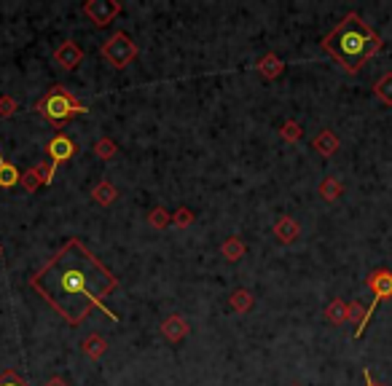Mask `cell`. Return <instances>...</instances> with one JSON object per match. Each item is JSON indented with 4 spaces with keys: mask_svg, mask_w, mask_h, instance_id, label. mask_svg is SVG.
<instances>
[{
    "mask_svg": "<svg viewBox=\"0 0 392 386\" xmlns=\"http://www.w3.org/2000/svg\"><path fill=\"white\" fill-rule=\"evenodd\" d=\"M30 287L70 327L86 322L94 308L119 322V314L105 306V298L119 290V279L78 236L67 239L54 258H49L30 277Z\"/></svg>",
    "mask_w": 392,
    "mask_h": 386,
    "instance_id": "cell-1",
    "label": "cell"
},
{
    "mask_svg": "<svg viewBox=\"0 0 392 386\" xmlns=\"http://www.w3.org/2000/svg\"><path fill=\"white\" fill-rule=\"evenodd\" d=\"M382 46H384L382 35L373 30L368 21H363V17L357 11H350L323 38V49L341 64L344 73H352V76L360 73L363 64L371 60L373 54L382 51Z\"/></svg>",
    "mask_w": 392,
    "mask_h": 386,
    "instance_id": "cell-2",
    "label": "cell"
},
{
    "mask_svg": "<svg viewBox=\"0 0 392 386\" xmlns=\"http://www.w3.org/2000/svg\"><path fill=\"white\" fill-rule=\"evenodd\" d=\"M35 113L43 116L54 129H62L65 123L73 121L76 116H86L89 107H86L73 91H67L65 86L57 83V86H51L41 100L35 102Z\"/></svg>",
    "mask_w": 392,
    "mask_h": 386,
    "instance_id": "cell-3",
    "label": "cell"
},
{
    "mask_svg": "<svg viewBox=\"0 0 392 386\" xmlns=\"http://www.w3.org/2000/svg\"><path fill=\"white\" fill-rule=\"evenodd\" d=\"M137 54H140V49H137V43L132 41L126 33H113L108 41L100 46V57H103L110 67H116V70H124L129 67L132 62L137 60Z\"/></svg>",
    "mask_w": 392,
    "mask_h": 386,
    "instance_id": "cell-4",
    "label": "cell"
},
{
    "mask_svg": "<svg viewBox=\"0 0 392 386\" xmlns=\"http://www.w3.org/2000/svg\"><path fill=\"white\" fill-rule=\"evenodd\" d=\"M46 153H49V159H51V164H49V175H46V185H49L51 180H54L57 169L78 153V145H76V140H70L67 134L57 132V134L49 140V145H46Z\"/></svg>",
    "mask_w": 392,
    "mask_h": 386,
    "instance_id": "cell-5",
    "label": "cell"
},
{
    "mask_svg": "<svg viewBox=\"0 0 392 386\" xmlns=\"http://www.w3.org/2000/svg\"><path fill=\"white\" fill-rule=\"evenodd\" d=\"M81 11L86 14V19L92 21L94 27H108L124 8H121L119 0H86Z\"/></svg>",
    "mask_w": 392,
    "mask_h": 386,
    "instance_id": "cell-6",
    "label": "cell"
},
{
    "mask_svg": "<svg viewBox=\"0 0 392 386\" xmlns=\"http://www.w3.org/2000/svg\"><path fill=\"white\" fill-rule=\"evenodd\" d=\"M51 60H54L57 67H62V70H67V73H73V70H76V67L83 62V51L76 41H65L54 49Z\"/></svg>",
    "mask_w": 392,
    "mask_h": 386,
    "instance_id": "cell-7",
    "label": "cell"
},
{
    "mask_svg": "<svg viewBox=\"0 0 392 386\" xmlns=\"http://www.w3.org/2000/svg\"><path fill=\"white\" fill-rule=\"evenodd\" d=\"M366 285L373 292V301L382 304L384 298H392V271L390 268H376V271L368 274Z\"/></svg>",
    "mask_w": 392,
    "mask_h": 386,
    "instance_id": "cell-8",
    "label": "cell"
},
{
    "mask_svg": "<svg viewBox=\"0 0 392 386\" xmlns=\"http://www.w3.org/2000/svg\"><path fill=\"white\" fill-rule=\"evenodd\" d=\"M159 330H162L164 341H169V344H180V341L188 335V322L180 317V314H169L164 322H162Z\"/></svg>",
    "mask_w": 392,
    "mask_h": 386,
    "instance_id": "cell-9",
    "label": "cell"
},
{
    "mask_svg": "<svg viewBox=\"0 0 392 386\" xmlns=\"http://www.w3.org/2000/svg\"><path fill=\"white\" fill-rule=\"evenodd\" d=\"M274 236H277V242L280 244H293L298 236H301V225H298L296 218L285 215V218H280V220L274 223Z\"/></svg>",
    "mask_w": 392,
    "mask_h": 386,
    "instance_id": "cell-10",
    "label": "cell"
},
{
    "mask_svg": "<svg viewBox=\"0 0 392 386\" xmlns=\"http://www.w3.org/2000/svg\"><path fill=\"white\" fill-rule=\"evenodd\" d=\"M255 70H258V73H261L266 81H274V78H280V76L285 73V62L280 60L274 51H269V54H264V57L258 60Z\"/></svg>",
    "mask_w": 392,
    "mask_h": 386,
    "instance_id": "cell-11",
    "label": "cell"
},
{
    "mask_svg": "<svg viewBox=\"0 0 392 386\" xmlns=\"http://www.w3.org/2000/svg\"><path fill=\"white\" fill-rule=\"evenodd\" d=\"M46 175H49V166H46V164L30 166V169L22 175V188H24V193H35L41 185H46Z\"/></svg>",
    "mask_w": 392,
    "mask_h": 386,
    "instance_id": "cell-12",
    "label": "cell"
},
{
    "mask_svg": "<svg viewBox=\"0 0 392 386\" xmlns=\"http://www.w3.org/2000/svg\"><path fill=\"white\" fill-rule=\"evenodd\" d=\"M339 145L341 143H339V137H336V132H333V129H323V132L312 140V148H314L320 156H325V159H330V156L339 150Z\"/></svg>",
    "mask_w": 392,
    "mask_h": 386,
    "instance_id": "cell-13",
    "label": "cell"
},
{
    "mask_svg": "<svg viewBox=\"0 0 392 386\" xmlns=\"http://www.w3.org/2000/svg\"><path fill=\"white\" fill-rule=\"evenodd\" d=\"M81 351L89 357V360H103L105 357V351H108V341H105L100 333H92V335H86L83 338V344H81Z\"/></svg>",
    "mask_w": 392,
    "mask_h": 386,
    "instance_id": "cell-14",
    "label": "cell"
},
{
    "mask_svg": "<svg viewBox=\"0 0 392 386\" xmlns=\"http://www.w3.org/2000/svg\"><path fill=\"white\" fill-rule=\"evenodd\" d=\"M221 255L226 258L228 263H237V261H242L248 255V244L242 242L239 236H228L226 242L221 244Z\"/></svg>",
    "mask_w": 392,
    "mask_h": 386,
    "instance_id": "cell-15",
    "label": "cell"
},
{
    "mask_svg": "<svg viewBox=\"0 0 392 386\" xmlns=\"http://www.w3.org/2000/svg\"><path fill=\"white\" fill-rule=\"evenodd\" d=\"M325 319L330 325H344L350 322V304H344L341 298H333L328 306H325Z\"/></svg>",
    "mask_w": 392,
    "mask_h": 386,
    "instance_id": "cell-16",
    "label": "cell"
},
{
    "mask_svg": "<svg viewBox=\"0 0 392 386\" xmlns=\"http://www.w3.org/2000/svg\"><path fill=\"white\" fill-rule=\"evenodd\" d=\"M22 183V172L0 153V188H17Z\"/></svg>",
    "mask_w": 392,
    "mask_h": 386,
    "instance_id": "cell-17",
    "label": "cell"
},
{
    "mask_svg": "<svg viewBox=\"0 0 392 386\" xmlns=\"http://www.w3.org/2000/svg\"><path fill=\"white\" fill-rule=\"evenodd\" d=\"M228 304H231V308H234L237 314H248L250 308H253V304H255V298H253V292H250V290L237 287V290L228 295Z\"/></svg>",
    "mask_w": 392,
    "mask_h": 386,
    "instance_id": "cell-18",
    "label": "cell"
},
{
    "mask_svg": "<svg viewBox=\"0 0 392 386\" xmlns=\"http://www.w3.org/2000/svg\"><path fill=\"white\" fill-rule=\"evenodd\" d=\"M92 199L97 204H103V207H108V204H113L116 199H119V191H116V185L108 183V180H100V183L92 188Z\"/></svg>",
    "mask_w": 392,
    "mask_h": 386,
    "instance_id": "cell-19",
    "label": "cell"
},
{
    "mask_svg": "<svg viewBox=\"0 0 392 386\" xmlns=\"http://www.w3.org/2000/svg\"><path fill=\"white\" fill-rule=\"evenodd\" d=\"M373 94H376V100L384 102L387 107H392V73H384L376 86H373Z\"/></svg>",
    "mask_w": 392,
    "mask_h": 386,
    "instance_id": "cell-20",
    "label": "cell"
},
{
    "mask_svg": "<svg viewBox=\"0 0 392 386\" xmlns=\"http://www.w3.org/2000/svg\"><path fill=\"white\" fill-rule=\"evenodd\" d=\"M317 191H320V196H323L325 202H336V199L344 193V185H341V180H336V177H325Z\"/></svg>",
    "mask_w": 392,
    "mask_h": 386,
    "instance_id": "cell-21",
    "label": "cell"
},
{
    "mask_svg": "<svg viewBox=\"0 0 392 386\" xmlns=\"http://www.w3.org/2000/svg\"><path fill=\"white\" fill-rule=\"evenodd\" d=\"M148 225L156 228V231H164L172 225V212H167L164 207H153L151 215H148Z\"/></svg>",
    "mask_w": 392,
    "mask_h": 386,
    "instance_id": "cell-22",
    "label": "cell"
},
{
    "mask_svg": "<svg viewBox=\"0 0 392 386\" xmlns=\"http://www.w3.org/2000/svg\"><path fill=\"white\" fill-rule=\"evenodd\" d=\"M280 137L285 140V143H298L301 137H304V129H301V123L293 121V119H288V121L282 123V129H280Z\"/></svg>",
    "mask_w": 392,
    "mask_h": 386,
    "instance_id": "cell-23",
    "label": "cell"
},
{
    "mask_svg": "<svg viewBox=\"0 0 392 386\" xmlns=\"http://www.w3.org/2000/svg\"><path fill=\"white\" fill-rule=\"evenodd\" d=\"M94 153H97L103 161H110V159H116L119 145L113 143V140H108V137H103V140H97V143H94Z\"/></svg>",
    "mask_w": 392,
    "mask_h": 386,
    "instance_id": "cell-24",
    "label": "cell"
},
{
    "mask_svg": "<svg viewBox=\"0 0 392 386\" xmlns=\"http://www.w3.org/2000/svg\"><path fill=\"white\" fill-rule=\"evenodd\" d=\"M191 223H194V212H191L188 207H180V209H175V212H172V225H178V228H188Z\"/></svg>",
    "mask_w": 392,
    "mask_h": 386,
    "instance_id": "cell-25",
    "label": "cell"
},
{
    "mask_svg": "<svg viewBox=\"0 0 392 386\" xmlns=\"http://www.w3.org/2000/svg\"><path fill=\"white\" fill-rule=\"evenodd\" d=\"M19 110V105L14 97H8V94H0V119H11L14 113Z\"/></svg>",
    "mask_w": 392,
    "mask_h": 386,
    "instance_id": "cell-26",
    "label": "cell"
},
{
    "mask_svg": "<svg viewBox=\"0 0 392 386\" xmlns=\"http://www.w3.org/2000/svg\"><path fill=\"white\" fill-rule=\"evenodd\" d=\"M0 386H30V384L22 378L17 370H3L0 373Z\"/></svg>",
    "mask_w": 392,
    "mask_h": 386,
    "instance_id": "cell-27",
    "label": "cell"
},
{
    "mask_svg": "<svg viewBox=\"0 0 392 386\" xmlns=\"http://www.w3.org/2000/svg\"><path fill=\"white\" fill-rule=\"evenodd\" d=\"M350 319L352 322H357V325H363V319H366V308L357 304V301L350 304Z\"/></svg>",
    "mask_w": 392,
    "mask_h": 386,
    "instance_id": "cell-28",
    "label": "cell"
},
{
    "mask_svg": "<svg viewBox=\"0 0 392 386\" xmlns=\"http://www.w3.org/2000/svg\"><path fill=\"white\" fill-rule=\"evenodd\" d=\"M46 386H70V384H67V378H65V376H51V378L46 381Z\"/></svg>",
    "mask_w": 392,
    "mask_h": 386,
    "instance_id": "cell-29",
    "label": "cell"
},
{
    "mask_svg": "<svg viewBox=\"0 0 392 386\" xmlns=\"http://www.w3.org/2000/svg\"><path fill=\"white\" fill-rule=\"evenodd\" d=\"M363 378H366V386H384V384H376V381H373V376H371V370H368V367L363 370Z\"/></svg>",
    "mask_w": 392,
    "mask_h": 386,
    "instance_id": "cell-30",
    "label": "cell"
},
{
    "mask_svg": "<svg viewBox=\"0 0 392 386\" xmlns=\"http://www.w3.org/2000/svg\"><path fill=\"white\" fill-rule=\"evenodd\" d=\"M0 258H3V247H0Z\"/></svg>",
    "mask_w": 392,
    "mask_h": 386,
    "instance_id": "cell-31",
    "label": "cell"
},
{
    "mask_svg": "<svg viewBox=\"0 0 392 386\" xmlns=\"http://www.w3.org/2000/svg\"><path fill=\"white\" fill-rule=\"evenodd\" d=\"M293 386H298V384H293Z\"/></svg>",
    "mask_w": 392,
    "mask_h": 386,
    "instance_id": "cell-32",
    "label": "cell"
}]
</instances>
